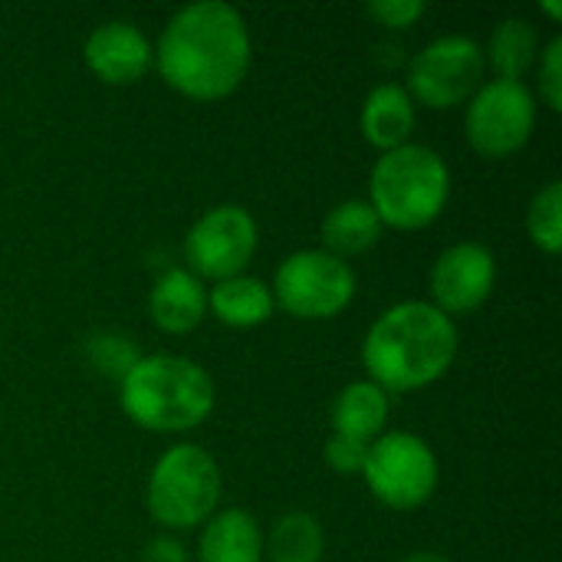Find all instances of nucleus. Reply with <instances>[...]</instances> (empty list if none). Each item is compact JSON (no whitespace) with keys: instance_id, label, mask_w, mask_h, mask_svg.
Segmentation results:
<instances>
[{"instance_id":"nucleus-1","label":"nucleus","mask_w":562,"mask_h":562,"mask_svg":"<svg viewBox=\"0 0 562 562\" xmlns=\"http://www.w3.org/2000/svg\"><path fill=\"white\" fill-rule=\"evenodd\" d=\"M151 49L158 76L194 102H217L237 92L254 59L247 20L224 0L181 7Z\"/></svg>"},{"instance_id":"nucleus-2","label":"nucleus","mask_w":562,"mask_h":562,"mask_svg":"<svg viewBox=\"0 0 562 562\" xmlns=\"http://www.w3.org/2000/svg\"><path fill=\"white\" fill-rule=\"evenodd\" d=\"M458 359V323L428 300L389 306L362 339L369 382L385 395H408L435 385Z\"/></svg>"},{"instance_id":"nucleus-16","label":"nucleus","mask_w":562,"mask_h":562,"mask_svg":"<svg viewBox=\"0 0 562 562\" xmlns=\"http://www.w3.org/2000/svg\"><path fill=\"white\" fill-rule=\"evenodd\" d=\"M273 290L254 273H240L207 286V313L231 329H257L273 316Z\"/></svg>"},{"instance_id":"nucleus-12","label":"nucleus","mask_w":562,"mask_h":562,"mask_svg":"<svg viewBox=\"0 0 562 562\" xmlns=\"http://www.w3.org/2000/svg\"><path fill=\"white\" fill-rule=\"evenodd\" d=\"M82 56L89 72L105 86H132L155 66V49L148 36L128 20L99 23L89 33Z\"/></svg>"},{"instance_id":"nucleus-8","label":"nucleus","mask_w":562,"mask_h":562,"mask_svg":"<svg viewBox=\"0 0 562 562\" xmlns=\"http://www.w3.org/2000/svg\"><path fill=\"white\" fill-rule=\"evenodd\" d=\"M484 82V46L474 36L448 33L422 46L408 63L405 92L415 105L448 112L468 105Z\"/></svg>"},{"instance_id":"nucleus-5","label":"nucleus","mask_w":562,"mask_h":562,"mask_svg":"<svg viewBox=\"0 0 562 562\" xmlns=\"http://www.w3.org/2000/svg\"><path fill=\"white\" fill-rule=\"evenodd\" d=\"M221 494L224 481L214 454L201 445L181 441L155 461L145 484V507L158 527L184 533L204 527L217 514Z\"/></svg>"},{"instance_id":"nucleus-15","label":"nucleus","mask_w":562,"mask_h":562,"mask_svg":"<svg viewBox=\"0 0 562 562\" xmlns=\"http://www.w3.org/2000/svg\"><path fill=\"white\" fill-rule=\"evenodd\" d=\"M267 537L254 514L240 507L217 510L198 540V562H263Z\"/></svg>"},{"instance_id":"nucleus-27","label":"nucleus","mask_w":562,"mask_h":562,"mask_svg":"<svg viewBox=\"0 0 562 562\" xmlns=\"http://www.w3.org/2000/svg\"><path fill=\"white\" fill-rule=\"evenodd\" d=\"M398 562H454L448 560L445 553H431V550H418V553H412V557H405V560Z\"/></svg>"},{"instance_id":"nucleus-22","label":"nucleus","mask_w":562,"mask_h":562,"mask_svg":"<svg viewBox=\"0 0 562 562\" xmlns=\"http://www.w3.org/2000/svg\"><path fill=\"white\" fill-rule=\"evenodd\" d=\"M86 356L92 362V369L105 379L122 382L128 375V369L142 359L138 346L122 336V333H95L86 339Z\"/></svg>"},{"instance_id":"nucleus-11","label":"nucleus","mask_w":562,"mask_h":562,"mask_svg":"<svg viewBox=\"0 0 562 562\" xmlns=\"http://www.w3.org/2000/svg\"><path fill=\"white\" fill-rule=\"evenodd\" d=\"M431 306L448 319L481 310L497 286V257L477 240H458L445 247L428 277Z\"/></svg>"},{"instance_id":"nucleus-9","label":"nucleus","mask_w":562,"mask_h":562,"mask_svg":"<svg viewBox=\"0 0 562 562\" xmlns=\"http://www.w3.org/2000/svg\"><path fill=\"white\" fill-rule=\"evenodd\" d=\"M537 128V95L527 82L487 79L468 99L464 135L481 158L501 161L517 155Z\"/></svg>"},{"instance_id":"nucleus-4","label":"nucleus","mask_w":562,"mask_h":562,"mask_svg":"<svg viewBox=\"0 0 562 562\" xmlns=\"http://www.w3.org/2000/svg\"><path fill=\"white\" fill-rule=\"evenodd\" d=\"M448 201L451 168L428 145L408 142L385 151L369 171V204L382 227L425 231L445 214Z\"/></svg>"},{"instance_id":"nucleus-28","label":"nucleus","mask_w":562,"mask_h":562,"mask_svg":"<svg viewBox=\"0 0 562 562\" xmlns=\"http://www.w3.org/2000/svg\"><path fill=\"white\" fill-rule=\"evenodd\" d=\"M543 13H547L550 20H562V3H557V0H547V3H543Z\"/></svg>"},{"instance_id":"nucleus-18","label":"nucleus","mask_w":562,"mask_h":562,"mask_svg":"<svg viewBox=\"0 0 562 562\" xmlns=\"http://www.w3.org/2000/svg\"><path fill=\"white\" fill-rule=\"evenodd\" d=\"M382 221L375 217L369 201H339L319 224V237H323V250L346 260L349 257H362L369 254L379 240H382Z\"/></svg>"},{"instance_id":"nucleus-6","label":"nucleus","mask_w":562,"mask_h":562,"mask_svg":"<svg viewBox=\"0 0 562 562\" xmlns=\"http://www.w3.org/2000/svg\"><path fill=\"white\" fill-rule=\"evenodd\" d=\"M362 481L369 494L389 510H418L425 507L441 481L438 454L422 435L385 431L369 445Z\"/></svg>"},{"instance_id":"nucleus-7","label":"nucleus","mask_w":562,"mask_h":562,"mask_svg":"<svg viewBox=\"0 0 562 562\" xmlns=\"http://www.w3.org/2000/svg\"><path fill=\"white\" fill-rule=\"evenodd\" d=\"M273 303L293 319H336L356 300V273L323 247L290 254L273 277Z\"/></svg>"},{"instance_id":"nucleus-10","label":"nucleus","mask_w":562,"mask_h":562,"mask_svg":"<svg viewBox=\"0 0 562 562\" xmlns=\"http://www.w3.org/2000/svg\"><path fill=\"white\" fill-rule=\"evenodd\" d=\"M260 244V227L254 214L240 204L207 207L184 234V270L198 280H231L247 273Z\"/></svg>"},{"instance_id":"nucleus-19","label":"nucleus","mask_w":562,"mask_h":562,"mask_svg":"<svg viewBox=\"0 0 562 562\" xmlns=\"http://www.w3.org/2000/svg\"><path fill=\"white\" fill-rule=\"evenodd\" d=\"M540 49L543 46H540L537 26L524 16H507L494 26L487 49H484V63H491V69L497 72L494 79L524 82V76L537 66Z\"/></svg>"},{"instance_id":"nucleus-26","label":"nucleus","mask_w":562,"mask_h":562,"mask_svg":"<svg viewBox=\"0 0 562 562\" xmlns=\"http://www.w3.org/2000/svg\"><path fill=\"white\" fill-rule=\"evenodd\" d=\"M138 562H191V557L181 540H175L171 533H158L145 543Z\"/></svg>"},{"instance_id":"nucleus-25","label":"nucleus","mask_w":562,"mask_h":562,"mask_svg":"<svg viewBox=\"0 0 562 562\" xmlns=\"http://www.w3.org/2000/svg\"><path fill=\"white\" fill-rule=\"evenodd\" d=\"M366 454H369V445H359V441L342 438V435H333L323 448V458L336 474H362Z\"/></svg>"},{"instance_id":"nucleus-17","label":"nucleus","mask_w":562,"mask_h":562,"mask_svg":"<svg viewBox=\"0 0 562 562\" xmlns=\"http://www.w3.org/2000/svg\"><path fill=\"white\" fill-rule=\"evenodd\" d=\"M389 412H392V402L389 395L362 379V382H349L336 402H333V435H342V438H352L359 445H372L379 435H385V425H389Z\"/></svg>"},{"instance_id":"nucleus-24","label":"nucleus","mask_w":562,"mask_h":562,"mask_svg":"<svg viewBox=\"0 0 562 562\" xmlns=\"http://www.w3.org/2000/svg\"><path fill=\"white\" fill-rule=\"evenodd\" d=\"M425 0H372L366 13L385 30H408L425 16Z\"/></svg>"},{"instance_id":"nucleus-13","label":"nucleus","mask_w":562,"mask_h":562,"mask_svg":"<svg viewBox=\"0 0 562 562\" xmlns=\"http://www.w3.org/2000/svg\"><path fill=\"white\" fill-rule=\"evenodd\" d=\"M148 316L168 336L194 333L207 316V286L184 267H168L151 293H148Z\"/></svg>"},{"instance_id":"nucleus-20","label":"nucleus","mask_w":562,"mask_h":562,"mask_svg":"<svg viewBox=\"0 0 562 562\" xmlns=\"http://www.w3.org/2000/svg\"><path fill=\"white\" fill-rule=\"evenodd\" d=\"M326 537L313 514L290 510L273 524V533L267 537L263 553H270V562H323Z\"/></svg>"},{"instance_id":"nucleus-21","label":"nucleus","mask_w":562,"mask_h":562,"mask_svg":"<svg viewBox=\"0 0 562 562\" xmlns=\"http://www.w3.org/2000/svg\"><path fill=\"white\" fill-rule=\"evenodd\" d=\"M527 234L537 250L543 254H560L562 250V184L550 181L543 184L527 207Z\"/></svg>"},{"instance_id":"nucleus-14","label":"nucleus","mask_w":562,"mask_h":562,"mask_svg":"<svg viewBox=\"0 0 562 562\" xmlns=\"http://www.w3.org/2000/svg\"><path fill=\"white\" fill-rule=\"evenodd\" d=\"M415 125H418V105L412 102L402 82H379L366 95L359 112V128L379 155L408 145Z\"/></svg>"},{"instance_id":"nucleus-23","label":"nucleus","mask_w":562,"mask_h":562,"mask_svg":"<svg viewBox=\"0 0 562 562\" xmlns=\"http://www.w3.org/2000/svg\"><path fill=\"white\" fill-rule=\"evenodd\" d=\"M537 95L550 112H562V36H553L537 59Z\"/></svg>"},{"instance_id":"nucleus-3","label":"nucleus","mask_w":562,"mask_h":562,"mask_svg":"<svg viewBox=\"0 0 562 562\" xmlns=\"http://www.w3.org/2000/svg\"><path fill=\"white\" fill-rule=\"evenodd\" d=\"M214 402V379L188 356H142L119 382V405L125 418L155 435H181L204 425Z\"/></svg>"}]
</instances>
